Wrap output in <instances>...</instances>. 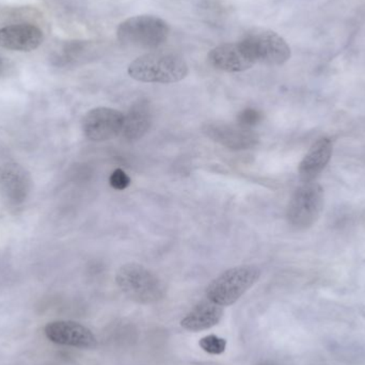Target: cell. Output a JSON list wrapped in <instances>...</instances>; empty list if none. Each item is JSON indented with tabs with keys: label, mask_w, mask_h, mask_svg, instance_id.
Returning a JSON list of instances; mask_svg holds the SVG:
<instances>
[{
	"label": "cell",
	"mask_w": 365,
	"mask_h": 365,
	"mask_svg": "<svg viewBox=\"0 0 365 365\" xmlns=\"http://www.w3.org/2000/svg\"><path fill=\"white\" fill-rule=\"evenodd\" d=\"M334 145L328 138H322L313 143L308 153L300 163L298 173L304 182H314V180L325 170L331 160Z\"/></svg>",
	"instance_id": "obj_13"
},
{
	"label": "cell",
	"mask_w": 365,
	"mask_h": 365,
	"mask_svg": "<svg viewBox=\"0 0 365 365\" xmlns=\"http://www.w3.org/2000/svg\"><path fill=\"white\" fill-rule=\"evenodd\" d=\"M262 121V115L255 108H245L237 115V124L242 128L252 130L255 126L259 125Z\"/></svg>",
	"instance_id": "obj_17"
},
{
	"label": "cell",
	"mask_w": 365,
	"mask_h": 365,
	"mask_svg": "<svg viewBox=\"0 0 365 365\" xmlns=\"http://www.w3.org/2000/svg\"><path fill=\"white\" fill-rule=\"evenodd\" d=\"M325 205L323 187L314 182H304L296 189L287 205V218L291 227L306 230L321 217Z\"/></svg>",
	"instance_id": "obj_5"
},
{
	"label": "cell",
	"mask_w": 365,
	"mask_h": 365,
	"mask_svg": "<svg viewBox=\"0 0 365 365\" xmlns=\"http://www.w3.org/2000/svg\"><path fill=\"white\" fill-rule=\"evenodd\" d=\"M152 125V111L147 103L139 102L128 110L124 119L122 136L128 140L143 138Z\"/></svg>",
	"instance_id": "obj_15"
},
{
	"label": "cell",
	"mask_w": 365,
	"mask_h": 365,
	"mask_svg": "<svg viewBox=\"0 0 365 365\" xmlns=\"http://www.w3.org/2000/svg\"><path fill=\"white\" fill-rule=\"evenodd\" d=\"M170 27L160 17L138 15L130 17L120 24L117 30L118 40L125 46L154 49L168 40Z\"/></svg>",
	"instance_id": "obj_3"
},
{
	"label": "cell",
	"mask_w": 365,
	"mask_h": 365,
	"mask_svg": "<svg viewBox=\"0 0 365 365\" xmlns=\"http://www.w3.org/2000/svg\"><path fill=\"white\" fill-rule=\"evenodd\" d=\"M207 59L215 68L223 72H244L255 66L242 41L215 47L208 53Z\"/></svg>",
	"instance_id": "obj_11"
},
{
	"label": "cell",
	"mask_w": 365,
	"mask_h": 365,
	"mask_svg": "<svg viewBox=\"0 0 365 365\" xmlns=\"http://www.w3.org/2000/svg\"><path fill=\"white\" fill-rule=\"evenodd\" d=\"M199 345L205 353L210 354V355H221L227 349V341L215 336V334H210V336L202 338Z\"/></svg>",
	"instance_id": "obj_16"
},
{
	"label": "cell",
	"mask_w": 365,
	"mask_h": 365,
	"mask_svg": "<svg viewBox=\"0 0 365 365\" xmlns=\"http://www.w3.org/2000/svg\"><path fill=\"white\" fill-rule=\"evenodd\" d=\"M125 115L109 107H96L86 113L81 122L83 134L96 143L111 140L122 134Z\"/></svg>",
	"instance_id": "obj_7"
},
{
	"label": "cell",
	"mask_w": 365,
	"mask_h": 365,
	"mask_svg": "<svg viewBox=\"0 0 365 365\" xmlns=\"http://www.w3.org/2000/svg\"><path fill=\"white\" fill-rule=\"evenodd\" d=\"M222 315L223 307L207 299L193 307L182 319L181 326L188 331H203L216 326L222 319Z\"/></svg>",
	"instance_id": "obj_14"
},
{
	"label": "cell",
	"mask_w": 365,
	"mask_h": 365,
	"mask_svg": "<svg viewBox=\"0 0 365 365\" xmlns=\"http://www.w3.org/2000/svg\"><path fill=\"white\" fill-rule=\"evenodd\" d=\"M2 66V60H1V58H0V68H1Z\"/></svg>",
	"instance_id": "obj_19"
},
{
	"label": "cell",
	"mask_w": 365,
	"mask_h": 365,
	"mask_svg": "<svg viewBox=\"0 0 365 365\" xmlns=\"http://www.w3.org/2000/svg\"><path fill=\"white\" fill-rule=\"evenodd\" d=\"M115 282L130 299L152 304L162 299L165 287L160 279L140 264L128 263L118 270Z\"/></svg>",
	"instance_id": "obj_4"
},
{
	"label": "cell",
	"mask_w": 365,
	"mask_h": 365,
	"mask_svg": "<svg viewBox=\"0 0 365 365\" xmlns=\"http://www.w3.org/2000/svg\"><path fill=\"white\" fill-rule=\"evenodd\" d=\"M259 277L261 270L255 265L230 268L210 283L206 297L218 306H231L259 281Z\"/></svg>",
	"instance_id": "obj_2"
},
{
	"label": "cell",
	"mask_w": 365,
	"mask_h": 365,
	"mask_svg": "<svg viewBox=\"0 0 365 365\" xmlns=\"http://www.w3.org/2000/svg\"><path fill=\"white\" fill-rule=\"evenodd\" d=\"M32 190L29 171L17 163H6L0 166V197L11 206L25 203Z\"/></svg>",
	"instance_id": "obj_8"
},
{
	"label": "cell",
	"mask_w": 365,
	"mask_h": 365,
	"mask_svg": "<svg viewBox=\"0 0 365 365\" xmlns=\"http://www.w3.org/2000/svg\"><path fill=\"white\" fill-rule=\"evenodd\" d=\"M203 130L215 143L236 151L252 149L259 143V137L252 130L238 124L210 123L204 126Z\"/></svg>",
	"instance_id": "obj_10"
},
{
	"label": "cell",
	"mask_w": 365,
	"mask_h": 365,
	"mask_svg": "<svg viewBox=\"0 0 365 365\" xmlns=\"http://www.w3.org/2000/svg\"><path fill=\"white\" fill-rule=\"evenodd\" d=\"M132 180L128 173L122 169L118 168L109 177V184L115 190H124L130 186Z\"/></svg>",
	"instance_id": "obj_18"
},
{
	"label": "cell",
	"mask_w": 365,
	"mask_h": 365,
	"mask_svg": "<svg viewBox=\"0 0 365 365\" xmlns=\"http://www.w3.org/2000/svg\"><path fill=\"white\" fill-rule=\"evenodd\" d=\"M128 75L148 83H175L186 78L189 68L181 56L169 53H145L128 66Z\"/></svg>",
	"instance_id": "obj_1"
},
{
	"label": "cell",
	"mask_w": 365,
	"mask_h": 365,
	"mask_svg": "<svg viewBox=\"0 0 365 365\" xmlns=\"http://www.w3.org/2000/svg\"><path fill=\"white\" fill-rule=\"evenodd\" d=\"M44 41V34L34 24H13L0 28V47L9 51H32Z\"/></svg>",
	"instance_id": "obj_12"
},
{
	"label": "cell",
	"mask_w": 365,
	"mask_h": 365,
	"mask_svg": "<svg viewBox=\"0 0 365 365\" xmlns=\"http://www.w3.org/2000/svg\"><path fill=\"white\" fill-rule=\"evenodd\" d=\"M255 63L282 66L291 59V47L287 41L269 29H259L242 40Z\"/></svg>",
	"instance_id": "obj_6"
},
{
	"label": "cell",
	"mask_w": 365,
	"mask_h": 365,
	"mask_svg": "<svg viewBox=\"0 0 365 365\" xmlns=\"http://www.w3.org/2000/svg\"><path fill=\"white\" fill-rule=\"evenodd\" d=\"M44 331L46 338L55 344L81 349H93L98 345L93 332L76 322H53L47 324Z\"/></svg>",
	"instance_id": "obj_9"
}]
</instances>
